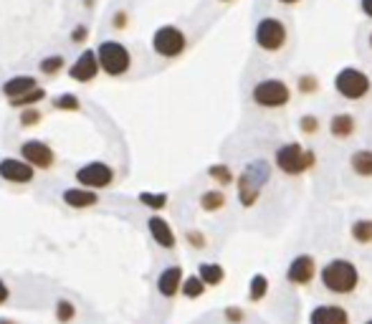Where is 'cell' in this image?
Returning a JSON list of instances; mask_svg holds the SVG:
<instances>
[{"mask_svg": "<svg viewBox=\"0 0 372 324\" xmlns=\"http://www.w3.org/2000/svg\"><path fill=\"white\" fill-rule=\"evenodd\" d=\"M253 38H256V46H259L261 51H266V54H279L289 41V31L281 18L266 15V18H261V21L256 23V33H253Z\"/></svg>", "mask_w": 372, "mask_h": 324, "instance_id": "5b68a950", "label": "cell"}, {"mask_svg": "<svg viewBox=\"0 0 372 324\" xmlns=\"http://www.w3.org/2000/svg\"><path fill=\"white\" fill-rule=\"evenodd\" d=\"M334 89H337L339 97L350 99V102H359V99H365L370 94L372 81L362 69L344 66L342 71H337V76H334Z\"/></svg>", "mask_w": 372, "mask_h": 324, "instance_id": "8992f818", "label": "cell"}, {"mask_svg": "<svg viewBox=\"0 0 372 324\" xmlns=\"http://www.w3.org/2000/svg\"><path fill=\"white\" fill-rule=\"evenodd\" d=\"M330 132L334 134L337 140H350L352 134L357 132V120L347 112L334 114V117L330 120Z\"/></svg>", "mask_w": 372, "mask_h": 324, "instance_id": "ac0fdd59", "label": "cell"}, {"mask_svg": "<svg viewBox=\"0 0 372 324\" xmlns=\"http://www.w3.org/2000/svg\"><path fill=\"white\" fill-rule=\"evenodd\" d=\"M97 74H99V61H97L94 49L81 51V54L76 56V61H74L69 69V76L74 79V81H79V84H89V81H94Z\"/></svg>", "mask_w": 372, "mask_h": 324, "instance_id": "8fae6325", "label": "cell"}, {"mask_svg": "<svg viewBox=\"0 0 372 324\" xmlns=\"http://www.w3.org/2000/svg\"><path fill=\"white\" fill-rule=\"evenodd\" d=\"M359 8H362V13L372 21V0H359Z\"/></svg>", "mask_w": 372, "mask_h": 324, "instance_id": "ab89813d", "label": "cell"}, {"mask_svg": "<svg viewBox=\"0 0 372 324\" xmlns=\"http://www.w3.org/2000/svg\"><path fill=\"white\" fill-rule=\"evenodd\" d=\"M296 89H299L302 94H316L319 92V79L307 74V76H302L299 81H296Z\"/></svg>", "mask_w": 372, "mask_h": 324, "instance_id": "836d02e7", "label": "cell"}, {"mask_svg": "<svg viewBox=\"0 0 372 324\" xmlns=\"http://www.w3.org/2000/svg\"><path fill=\"white\" fill-rule=\"evenodd\" d=\"M10 299V289H8V284L0 279V304H6Z\"/></svg>", "mask_w": 372, "mask_h": 324, "instance_id": "74e56055", "label": "cell"}, {"mask_svg": "<svg viewBox=\"0 0 372 324\" xmlns=\"http://www.w3.org/2000/svg\"><path fill=\"white\" fill-rule=\"evenodd\" d=\"M127 23H129V15H127V10H117L114 13V18H112V26L114 29H127Z\"/></svg>", "mask_w": 372, "mask_h": 324, "instance_id": "8d00e7d4", "label": "cell"}, {"mask_svg": "<svg viewBox=\"0 0 372 324\" xmlns=\"http://www.w3.org/2000/svg\"><path fill=\"white\" fill-rule=\"evenodd\" d=\"M322 284L334 294H350L359 284V271L352 261L334 259L322 268Z\"/></svg>", "mask_w": 372, "mask_h": 324, "instance_id": "3957f363", "label": "cell"}, {"mask_svg": "<svg viewBox=\"0 0 372 324\" xmlns=\"http://www.w3.org/2000/svg\"><path fill=\"white\" fill-rule=\"evenodd\" d=\"M61 200L74 211H86V208H94L99 203V193L97 191H86V188H69V191L61 193Z\"/></svg>", "mask_w": 372, "mask_h": 324, "instance_id": "5bb4252c", "label": "cell"}, {"mask_svg": "<svg viewBox=\"0 0 372 324\" xmlns=\"http://www.w3.org/2000/svg\"><path fill=\"white\" fill-rule=\"evenodd\" d=\"M281 6H296V3H302V0H276Z\"/></svg>", "mask_w": 372, "mask_h": 324, "instance_id": "60d3db41", "label": "cell"}, {"mask_svg": "<svg viewBox=\"0 0 372 324\" xmlns=\"http://www.w3.org/2000/svg\"><path fill=\"white\" fill-rule=\"evenodd\" d=\"M268 291V279L264 274H256L251 279V286H248V299L251 302H261Z\"/></svg>", "mask_w": 372, "mask_h": 324, "instance_id": "f546056e", "label": "cell"}, {"mask_svg": "<svg viewBox=\"0 0 372 324\" xmlns=\"http://www.w3.org/2000/svg\"><path fill=\"white\" fill-rule=\"evenodd\" d=\"M208 177L211 180H216L218 185H231L236 177H233V170L225 165V162H216V165H211L208 168Z\"/></svg>", "mask_w": 372, "mask_h": 324, "instance_id": "4316f807", "label": "cell"}, {"mask_svg": "<svg viewBox=\"0 0 372 324\" xmlns=\"http://www.w3.org/2000/svg\"><path fill=\"white\" fill-rule=\"evenodd\" d=\"M147 231H149V236H152V241H155L160 248H165V251L177 246V236H175V231H172V226H170L162 216H157V213L147 218Z\"/></svg>", "mask_w": 372, "mask_h": 324, "instance_id": "4fadbf2b", "label": "cell"}, {"mask_svg": "<svg viewBox=\"0 0 372 324\" xmlns=\"http://www.w3.org/2000/svg\"><path fill=\"white\" fill-rule=\"evenodd\" d=\"M350 168L355 175L372 177V149H357V152H352Z\"/></svg>", "mask_w": 372, "mask_h": 324, "instance_id": "d6986e66", "label": "cell"}, {"mask_svg": "<svg viewBox=\"0 0 372 324\" xmlns=\"http://www.w3.org/2000/svg\"><path fill=\"white\" fill-rule=\"evenodd\" d=\"M367 41H370V49H372V33H370V38H367Z\"/></svg>", "mask_w": 372, "mask_h": 324, "instance_id": "7bdbcfd3", "label": "cell"}, {"mask_svg": "<svg viewBox=\"0 0 372 324\" xmlns=\"http://www.w3.org/2000/svg\"><path fill=\"white\" fill-rule=\"evenodd\" d=\"M21 160L29 162L33 170H51L56 165V152L49 142L43 140H23Z\"/></svg>", "mask_w": 372, "mask_h": 324, "instance_id": "9c48e42d", "label": "cell"}, {"mask_svg": "<svg viewBox=\"0 0 372 324\" xmlns=\"http://www.w3.org/2000/svg\"><path fill=\"white\" fill-rule=\"evenodd\" d=\"M94 54H97L99 71H104L106 76H124L132 69V51L122 41H102Z\"/></svg>", "mask_w": 372, "mask_h": 324, "instance_id": "6da1fadb", "label": "cell"}, {"mask_svg": "<svg viewBox=\"0 0 372 324\" xmlns=\"http://www.w3.org/2000/svg\"><path fill=\"white\" fill-rule=\"evenodd\" d=\"M352 238L357 243H372V220H357L352 223Z\"/></svg>", "mask_w": 372, "mask_h": 324, "instance_id": "4dcf8cb0", "label": "cell"}, {"mask_svg": "<svg viewBox=\"0 0 372 324\" xmlns=\"http://www.w3.org/2000/svg\"><path fill=\"white\" fill-rule=\"evenodd\" d=\"M180 291H183L188 299H197V296H203V291H205V284L197 279V274H193V276H185L183 279V284H180Z\"/></svg>", "mask_w": 372, "mask_h": 324, "instance_id": "f1b7e54d", "label": "cell"}, {"mask_svg": "<svg viewBox=\"0 0 372 324\" xmlns=\"http://www.w3.org/2000/svg\"><path fill=\"white\" fill-rule=\"evenodd\" d=\"M0 177L13 185H29L33 183L35 170L29 162H23L21 157H3L0 160Z\"/></svg>", "mask_w": 372, "mask_h": 324, "instance_id": "30bf717a", "label": "cell"}, {"mask_svg": "<svg viewBox=\"0 0 372 324\" xmlns=\"http://www.w3.org/2000/svg\"><path fill=\"white\" fill-rule=\"evenodd\" d=\"M367 324H372V319H370V322H367Z\"/></svg>", "mask_w": 372, "mask_h": 324, "instance_id": "f6af8a7d", "label": "cell"}, {"mask_svg": "<svg viewBox=\"0 0 372 324\" xmlns=\"http://www.w3.org/2000/svg\"><path fill=\"white\" fill-rule=\"evenodd\" d=\"M137 200H140L145 208H149V211H165V205H168V193H149V191H145V193H140L137 195Z\"/></svg>", "mask_w": 372, "mask_h": 324, "instance_id": "cb8c5ba5", "label": "cell"}, {"mask_svg": "<svg viewBox=\"0 0 372 324\" xmlns=\"http://www.w3.org/2000/svg\"><path fill=\"white\" fill-rule=\"evenodd\" d=\"M316 274V261L312 259L309 254H302L296 256L286 268V279L296 286H304V284H309Z\"/></svg>", "mask_w": 372, "mask_h": 324, "instance_id": "7c38bea8", "label": "cell"}, {"mask_svg": "<svg viewBox=\"0 0 372 324\" xmlns=\"http://www.w3.org/2000/svg\"><path fill=\"white\" fill-rule=\"evenodd\" d=\"M185 49H188V35L177 26H160V29L152 33V51H155L160 58H177L183 56Z\"/></svg>", "mask_w": 372, "mask_h": 324, "instance_id": "52a82bcc", "label": "cell"}, {"mask_svg": "<svg viewBox=\"0 0 372 324\" xmlns=\"http://www.w3.org/2000/svg\"><path fill=\"white\" fill-rule=\"evenodd\" d=\"M319 127H322V124H319V117H314V114H304L302 120H299V129H302L307 137L319 132Z\"/></svg>", "mask_w": 372, "mask_h": 324, "instance_id": "d6a6232c", "label": "cell"}, {"mask_svg": "<svg viewBox=\"0 0 372 324\" xmlns=\"http://www.w3.org/2000/svg\"><path fill=\"white\" fill-rule=\"evenodd\" d=\"M185 238L193 248H205V236L200 231H188L185 233Z\"/></svg>", "mask_w": 372, "mask_h": 324, "instance_id": "e575fe53", "label": "cell"}, {"mask_svg": "<svg viewBox=\"0 0 372 324\" xmlns=\"http://www.w3.org/2000/svg\"><path fill=\"white\" fill-rule=\"evenodd\" d=\"M0 324H15L13 319H8V317H0Z\"/></svg>", "mask_w": 372, "mask_h": 324, "instance_id": "b9f144b4", "label": "cell"}, {"mask_svg": "<svg viewBox=\"0 0 372 324\" xmlns=\"http://www.w3.org/2000/svg\"><path fill=\"white\" fill-rule=\"evenodd\" d=\"M220 3H233V0H220Z\"/></svg>", "mask_w": 372, "mask_h": 324, "instance_id": "ee69618b", "label": "cell"}, {"mask_svg": "<svg viewBox=\"0 0 372 324\" xmlns=\"http://www.w3.org/2000/svg\"><path fill=\"white\" fill-rule=\"evenodd\" d=\"M51 104H54V109H58V112H79V109H81V102H79V97H76V94H71V92L56 94Z\"/></svg>", "mask_w": 372, "mask_h": 324, "instance_id": "484cf974", "label": "cell"}, {"mask_svg": "<svg viewBox=\"0 0 372 324\" xmlns=\"http://www.w3.org/2000/svg\"><path fill=\"white\" fill-rule=\"evenodd\" d=\"M261 195V188L256 183H251L246 175H241L238 177V197H241V203L246 205V208H251L256 200H259Z\"/></svg>", "mask_w": 372, "mask_h": 324, "instance_id": "44dd1931", "label": "cell"}, {"mask_svg": "<svg viewBox=\"0 0 372 324\" xmlns=\"http://www.w3.org/2000/svg\"><path fill=\"white\" fill-rule=\"evenodd\" d=\"M197 203H200V208H203L205 213H218L225 208V195L220 191H205Z\"/></svg>", "mask_w": 372, "mask_h": 324, "instance_id": "603a6c76", "label": "cell"}, {"mask_svg": "<svg viewBox=\"0 0 372 324\" xmlns=\"http://www.w3.org/2000/svg\"><path fill=\"white\" fill-rule=\"evenodd\" d=\"M183 268L180 266H168L162 268L160 276H157V291H160V296H165V299H172V296L180 291V284H183Z\"/></svg>", "mask_w": 372, "mask_h": 324, "instance_id": "9a60e30c", "label": "cell"}, {"mask_svg": "<svg viewBox=\"0 0 372 324\" xmlns=\"http://www.w3.org/2000/svg\"><path fill=\"white\" fill-rule=\"evenodd\" d=\"M43 99H46V89L35 86L33 92L23 94L18 99H10V106H15V109H29V106H38V102H43Z\"/></svg>", "mask_w": 372, "mask_h": 324, "instance_id": "d4e9b609", "label": "cell"}, {"mask_svg": "<svg viewBox=\"0 0 372 324\" xmlns=\"http://www.w3.org/2000/svg\"><path fill=\"white\" fill-rule=\"evenodd\" d=\"M197 279H200L205 286H218V284H223L225 271L220 264H200V266H197Z\"/></svg>", "mask_w": 372, "mask_h": 324, "instance_id": "ffe728a7", "label": "cell"}, {"mask_svg": "<svg viewBox=\"0 0 372 324\" xmlns=\"http://www.w3.org/2000/svg\"><path fill=\"white\" fill-rule=\"evenodd\" d=\"M253 104L261 109H281L291 102V86L284 79H261L251 92Z\"/></svg>", "mask_w": 372, "mask_h": 324, "instance_id": "277c9868", "label": "cell"}, {"mask_svg": "<svg viewBox=\"0 0 372 324\" xmlns=\"http://www.w3.org/2000/svg\"><path fill=\"white\" fill-rule=\"evenodd\" d=\"M63 66H66V58L61 56V54H54V56H46L38 64V71H41L43 76H56L58 71H63Z\"/></svg>", "mask_w": 372, "mask_h": 324, "instance_id": "83f0119b", "label": "cell"}, {"mask_svg": "<svg viewBox=\"0 0 372 324\" xmlns=\"http://www.w3.org/2000/svg\"><path fill=\"white\" fill-rule=\"evenodd\" d=\"M312 324H350V317L342 307H332V304H324V307H316L309 314Z\"/></svg>", "mask_w": 372, "mask_h": 324, "instance_id": "2e32d148", "label": "cell"}, {"mask_svg": "<svg viewBox=\"0 0 372 324\" xmlns=\"http://www.w3.org/2000/svg\"><path fill=\"white\" fill-rule=\"evenodd\" d=\"M86 35H89V29H86L84 23H81V26H76V29L71 31V43H84Z\"/></svg>", "mask_w": 372, "mask_h": 324, "instance_id": "d590c367", "label": "cell"}, {"mask_svg": "<svg viewBox=\"0 0 372 324\" xmlns=\"http://www.w3.org/2000/svg\"><path fill=\"white\" fill-rule=\"evenodd\" d=\"M274 162L284 175L296 177V175H304L307 170L314 168L316 155L312 152V149L304 147V145H299V142H286V145H281V147L276 149Z\"/></svg>", "mask_w": 372, "mask_h": 324, "instance_id": "7a4b0ae2", "label": "cell"}, {"mask_svg": "<svg viewBox=\"0 0 372 324\" xmlns=\"http://www.w3.org/2000/svg\"><path fill=\"white\" fill-rule=\"evenodd\" d=\"M79 309H76V304L71 302V299H56V307H54V317H56L58 324H71L74 319H76Z\"/></svg>", "mask_w": 372, "mask_h": 324, "instance_id": "7402d4cb", "label": "cell"}, {"mask_svg": "<svg viewBox=\"0 0 372 324\" xmlns=\"http://www.w3.org/2000/svg\"><path fill=\"white\" fill-rule=\"evenodd\" d=\"M43 120V114L38 106H29V109H21V124L23 127H35L38 122Z\"/></svg>", "mask_w": 372, "mask_h": 324, "instance_id": "1f68e13d", "label": "cell"}, {"mask_svg": "<svg viewBox=\"0 0 372 324\" xmlns=\"http://www.w3.org/2000/svg\"><path fill=\"white\" fill-rule=\"evenodd\" d=\"M35 86H38L35 76H31V74H18V76H10L6 84H3V94H6L8 99H18V97H23V94L33 92Z\"/></svg>", "mask_w": 372, "mask_h": 324, "instance_id": "e0dca14e", "label": "cell"}, {"mask_svg": "<svg viewBox=\"0 0 372 324\" xmlns=\"http://www.w3.org/2000/svg\"><path fill=\"white\" fill-rule=\"evenodd\" d=\"M225 317L231 319V322H241V317H243V311H241V309H225Z\"/></svg>", "mask_w": 372, "mask_h": 324, "instance_id": "f35d334b", "label": "cell"}, {"mask_svg": "<svg viewBox=\"0 0 372 324\" xmlns=\"http://www.w3.org/2000/svg\"><path fill=\"white\" fill-rule=\"evenodd\" d=\"M74 177H76L79 188H86V191H104V188H109V185L114 183V168L109 162L94 160V162L81 165Z\"/></svg>", "mask_w": 372, "mask_h": 324, "instance_id": "ba28073f", "label": "cell"}]
</instances>
